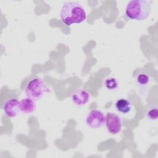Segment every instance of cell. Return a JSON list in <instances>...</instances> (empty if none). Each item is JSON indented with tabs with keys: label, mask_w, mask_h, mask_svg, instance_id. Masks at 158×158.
Segmentation results:
<instances>
[{
	"label": "cell",
	"mask_w": 158,
	"mask_h": 158,
	"mask_svg": "<svg viewBox=\"0 0 158 158\" xmlns=\"http://www.w3.org/2000/svg\"><path fill=\"white\" fill-rule=\"evenodd\" d=\"M61 21L66 25L81 23L86 19V13L81 4L78 2H65L60 11Z\"/></svg>",
	"instance_id": "cell-1"
},
{
	"label": "cell",
	"mask_w": 158,
	"mask_h": 158,
	"mask_svg": "<svg viewBox=\"0 0 158 158\" xmlns=\"http://www.w3.org/2000/svg\"><path fill=\"white\" fill-rule=\"evenodd\" d=\"M151 7L149 2L146 0L130 1L125 8V15L131 20L143 21L150 15Z\"/></svg>",
	"instance_id": "cell-2"
},
{
	"label": "cell",
	"mask_w": 158,
	"mask_h": 158,
	"mask_svg": "<svg viewBox=\"0 0 158 158\" xmlns=\"http://www.w3.org/2000/svg\"><path fill=\"white\" fill-rule=\"evenodd\" d=\"M50 89L40 78H34L30 80L25 88V93L27 97L35 101L40 99Z\"/></svg>",
	"instance_id": "cell-3"
},
{
	"label": "cell",
	"mask_w": 158,
	"mask_h": 158,
	"mask_svg": "<svg viewBox=\"0 0 158 158\" xmlns=\"http://www.w3.org/2000/svg\"><path fill=\"white\" fill-rule=\"evenodd\" d=\"M106 115L98 109L91 110L86 117V125L91 128H99L105 124Z\"/></svg>",
	"instance_id": "cell-4"
},
{
	"label": "cell",
	"mask_w": 158,
	"mask_h": 158,
	"mask_svg": "<svg viewBox=\"0 0 158 158\" xmlns=\"http://www.w3.org/2000/svg\"><path fill=\"white\" fill-rule=\"evenodd\" d=\"M105 124L107 131L112 134L118 133L122 129V120L117 114L113 112H108L106 115Z\"/></svg>",
	"instance_id": "cell-5"
},
{
	"label": "cell",
	"mask_w": 158,
	"mask_h": 158,
	"mask_svg": "<svg viewBox=\"0 0 158 158\" xmlns=\"http://www.w3.org/2000/svg\"><path fill=\"white\" fill-rule=\"evenodd\" d=\"M2 110L7 117H15L20 112V101L15 98L9 99L4 102Z\"/></svg>",
	"instance_id": "cell-6"
},
{
	"label": "cell",
	"mask_w": 158,
	"mask_h": 158,
	"mask_svg": "<svg viewBox=\"0 0 158 158\" xmlns=\"http://www.w3.org/2000/svg\"><path fill=\"white\" fill-rule=\"evenodd\" d=\"M90 98L89 93L84 89H76L71 96L72 102L78 106H82L87 104Z\"/></svg>",
	"instance_id": "cell-7"
},
{
	"label": "cell",
	"mask_w": 158,
	"mask_h": 158,
	"mask_svg": "<svg viewBox=\"0 0 158 158\" xmlns=\"http://www.w3.org/2000/svg\"><path fill=\"white\" fill-rule=\"evenodd\" d=\"M36 107V105L35 101L29 97L25 98L20 101V112L23 114H31L35 110Z\"/></svg>",
	"instance_id": "cell-8"
},
{
	"label": "cell",
	"mask_w": 158,
	"mask_h": 158,
	"mask_svg": "<svg viewBox=\"0 0 158 158\" xmlns=\"http://www.w3.org/2000/svg\"><path fill=\"white\" fill-rule=\"evenodd\" d=\"M115 108L117 110L123 114L130 112L131 110V104L130 100L125 98H120L115 102Z\"/></svg>",
	"instance_id": "cell-9"
},
{
	"label": "cell",
	"mask_w": 158,
	"mask_h": 158,
	"mask_svg": "<svg viewBox=\"0 0 158 158\" xmlns=\"http://www.w3.org/2000/svg\"><path fill=\"white\" fill-rule=\"evenodd\" d=\"M136 83L141 87H144L147 86L150 82V77L146 73H141L137 75L136 78Z\"/></svg>",
	"instance_id": "cell-10"
},
{
	"label": "cell",
	"mask_w": 158,
	"mask_h": 158,
	"mask_svg": "<svg viewBox=\"0 0 158 158\" xmlns=\"http://www.w3.org/2000/svg\"><path fill=\"white\" fill-rule=\"evenodd\" d=\"M104 85L106 88L109 90H114L118 86V81L114 77H108L106 78L104 81Z\"/></svg>",
	"instance_id": "cell-11"
},
{
	"label": "cell",
	"mask_w": 158,
	"mask_h": 158,
	"mask_svg": "<svg viewBox=\"0 0 158 158\" xmlns=\"http://www.w3.org/2000/svg\"><path fill=\"white\" fill-rule=\"evenodd\" d=\"M146 115L147 118L151 121L156 120L158 117L157 107L155 106L148 109L146 112Z\"/></svg>",
	"instance_id": "cell-12"
}]
</instances>
